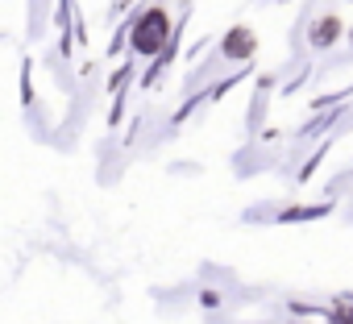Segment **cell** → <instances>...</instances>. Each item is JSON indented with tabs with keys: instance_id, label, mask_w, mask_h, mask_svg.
I'll use <instances>...</instances> for the list:
<instances>
[{
	"instance_id": "cell-1",
	"label": "cell",
	"mask_w": 353,
	"mask_h": 324,
	"mask_svg": "<svg viewBox=\"0 0 353 324\" xmlns=\"http://www.w3.org/2000/svg\"><path fill=\"white\" fill-rule=\"evenodd\" d=\"M166 30H170L166 9H150V13H141V21L133 26V50H137V54H158V50L166 46Z\"/></svg>"
},
{
	"instance_id": "cell-2",
	"label": "cell",
	"mask_w": 353,
	"mask_h": 324,
	"mask_svg": "<svg viewBox=\"0 0 353 324\" xmlns=\"http://www.w3.org/2000/svg\"><path fill=\"white\" fill-rule=\"evenodd\" d=\"M250 50H254V34H250V30H233V34L225 38V54H229V59H245Z\"/></svg>"
},
{
	"instance_id": "cell-3",
	"label": "cell",
	"mask_w": 353,
	"mask_h": 324,
	"mask_svg": "<svg viewBox=\"0 0 353 324\" xmlns=\"http://www.w3.org/2000/svg\"><path fill=\"white\" fill-rule=\"evenodd\" d=\"M336 34H341V21H336V17H324V21L316 26L312 42H316V46H328V42H336Z\"/></svg>"
},
{
	"instance_id": "cell-4",
	"label": "cell",
	"mask_w": 353,
	"mask_h": 324,
	"mask_svg": "<svg viewBox=\"0 0 353 324\" xmlns=\"http://www.w3.org/2000/svg\"><path fill=\"white\" fill-rule=\"evenodd\" d=\"M336 324H353V307H341L336 312Z\"/></svg>"
}]
</instances>
